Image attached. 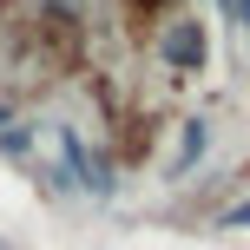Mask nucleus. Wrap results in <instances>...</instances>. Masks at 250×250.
<instances>
[{
    "label": "nucleus",
    "instance_id": "1",
    "mask_svg": "<svg viewBox=\"0 0 250 250\" xmlns=\"http://www.w3.org/2000/svg\"><path fill=\"white\" fill-rule=\"evenodd\" d=\"M158 53H165V66H178V73H198V66H204V26H198V20L165 26Z\"/></svg>",
    "mask_w": 250,
    "mask_h": 250
},
{
    "label": "nucleus",
    "instance_id": "4",
    "mask_svg": "<svg viewBox=\"0 0 250 250\" xmlns=\"http://www.w3.org/2000/svg\"><path fill=\"white\" fill-rule=\"evenodd\" d=\"M224 224H250V204H237V211H230V217H224Z\"/></svg>",
    "mask_w": 250,
    "mask_h": 250
},
{
    "label": "nucleus",
    "instance_id": "3",
    "mask_svg": "<svg viewBox=\"0 0 250 250\" xmlns=\"http://www.w3.org/2000/svg\"><path fill=\"white\" fill-rule=\"evenodd\" d=\"M204 145H211V132H204V119H198V125H185V151H178L171 178H185V171H191V158H204Z\"/></svg>",
    "mask_w": 250,
    "mask_h": 250
},
{
    "label": "nucleus",
    "instance_id": "5",
    "mask_svg": "<svg viewBox=\"0 0 250 250\" xmlns=\"http://www.w3.org/2000/svg\"><path fill=\"white\" fill-rule=\"evenodd\" d=\"M244 20H250V0H244Z\"/></svg>",
    "mask_w": 250,
    "mask_h": 250
},
{
    "label": "nucleus",
    "instance_id": "2",
    "mask_svg": "<svg viewBox=\"0 0 250 250\" xmlns=\"http://www.w3.org/2000/svg\"><path fill=\"white\" fill-rule=\"evenodd\" d=\"M60 138H66V158H73V171H79V185H86L92 198H105V191H112V171H105V158H92V151L79 145V132H73V125H66Z\"/></svg>",
    "mask_w": 250,
    "mask_h": 250
}]
</instances>
